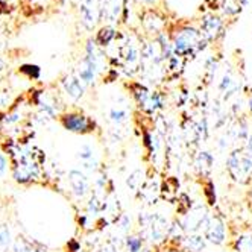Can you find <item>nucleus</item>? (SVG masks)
I'll list each match as a JSON object with an SVG mask.
<instances>
[{
    "mask_svg": "<svg viewBox=\"0 0 252 252\" xmlns=\"http://www.w3.org/2000/svg\"><path fill=\"white\" fill-rule=\"evenodd\" d=\"M169 219L158 211H141L137 218V226L138 234L145 243L159 246L166 240H169V232H170Z\"/></svg>",
    "mask_w": 252,
    "mask_h": 252,
    "instance_id": "obj_1",
    "label": "nucleus"
},
{
    "mask_svg": "<svg viewBox=\"0 0 252 252\" xmlns=\"http://www.w3.org/2000/svg\"><path fill=\"white\" fill-rule=\"evenodd\" d=\"M170 37H172L173 55L181 57L186 61L189 58H194L197 53L202 52L208 44V41L204 38L201 29L191 25H184L181 28H178L176 32L172 33Z\"/></svg>",
    "mask_w": 252,
    "mask_h": 252,
    "instance_id": "obj_2",
    "label": "nucleus"
},
{
    "mask_svg": "<svg viewBox=\"0 0 252 252\" xmlns=\"http://www.w3.org/2000/svg\"><path fill=\"white\" fill-rule=\"evenodd\" d=\"M226 170L234 183L248 186L252 183V157L245 146L234 148L226 158Z\"/></svg>",
    "mask_w": 252,
    "mask_h": 252,
    "instance_id": "obj_3",
    "label": "nucleus"
},
{
    "mask_svg": "<svg viewBox=\"0 0 252 252\" xmlns=\"http://www.w3.org/2000/svg\"><path fill=\"white\" fill-rule=\"evenodd\" d=\"M131 94L140 110L149 116H155L164 106L163 93L158 92V90H151L141 82L131 84Z\"/></svg>",
    "mask_w": 252,
    "mask_h": 252,
    "instance_id": "obj_4",
    "label": "nucleus"
},
{
    "mask_svg": "<svg viewBox=\"0 0 252 252\" xmlns=\"http://www.w3.org/2000/svg\"><path fill=\"white\" fill-rule=\"evenodd\" d=\"M140 25L151 38L164 33L167 28V17L159 8H143L140 12Z\"/></svg>",
    "mask_w": 252,
    "mask_h": 252,
    "instance_id": "obj_5",
    "label": "nucleus"
},
{
    "mask_svg": "<svg viewBox=\"0 0 252 252\" xmlns=\"http://www.w3.org/2000/svg\"><path fill=\"white\" fill-rule=\"evenodd\" d=\"M210 218H211V214L204 205H193L183 218L179 219V222H181L186 234H197V232L204 234Z\"/></svg>",
    "mask_w": 252,
    "mask_h": 252,
    "instance_id": "obj_6",
    "label": "nucleus"
},
{
    "mask_svg": "<svg viewBox=\"0 0 252 252\" xmlns=\"http://www.w3.org/2000/svg\"><path fill=\"white\" fill-rule=\"evenodd\" d=\"M40 175V164L38 161L33 158L32 152H23L20 154V161L17 163L14 169V178L15 181L22 184L29 183Z\"/></svg>",
    "mask_w": 252,
    "mask_h": 252,
    "instance_id": "obj_7",
    "label": "nucleus"
},
{
    "mask_svg": "<svg viewBox=\"0 0 252 252\" xmlns=\"http://www.w3.org/2000/svg\"><path fill=\"white\" fill-rule=\"evenodd\" d=\"M79 19L87 31H94L102 22V0H82L79 3Z\"/></svg>",
    "mask_w": 252,
    "mask_h": 252,
    "instance_id": "obj_8",
    "label": "nucleus"
},
{
    "mask_svg": "<svg viewBox=\"0 0 252 252\" xmlns=\"http://www.w3.org/2000/svg\"><path fill=\"white\" fill-rule=\"evenodd\" d=\"M61 125L64 129L75 134H90L96 128V123L85 114L81 113H68L61 117Z\"/></svg>",
    "mask_w": 252,
    "mask_h": 252,
    "instance_id": "obj_9",
    "label": "nucleus"
},
{
    "mask_svg": "<svg viewBox=\"0 0 252 252\" xmlns=\"http://www.w3.org/2000/svg\"><path fill=\"white\" fill-rule=\"evenodd\" d=\"M204 237L207 239L208 243L218 245V246L225 245V242L228 240V229L220 216L211 214L208 225L204 231Z\"/></svg>",
    "mask_w": 252,
    "mask_h": 252,
    "instance_id": "obj_10",
    "label": "nucleus"
},
{
    "mask_svg": "<svg viewBox=\"0 0 252 252\" xmlns=\"http://www.w3.org/2000/svg\"><path fill=\"white\" fill-rule=\"evenodd\" d=\"M223 26H225V22L222 17L216 15L213 12H208L205 14L201 22H199V29L204 35V38L210 43V41H216L220 35L223 33Z\"/></svg>",
    "mask_w": 252,
    "mask_h": 252,
    "instance_id": "obj_11",
    "label": "nucleus"
},
{
    "mask_svg": "<svg viewBox=\"0 0 252 252\" xmlns=\"http://www.w3.org/2000/svg\"><path fill=\"white\" fill-rule=\"evenodd\" d=\"M128 0H102V20L108 25H116L123 20Z\"/></svg>",
    "mask_w": 252,
    "mask_h": 252,
    "instance_id": "obj_12",
    "label": "nucleus"
},
{
    "mask_svg": "<svg viewBox=\"0 0 252 252\" xmlns=\"http://www.w3.org/2000/svg\"><path fill=\"white\" fill-rule=\"evenodd\" d=\"M138 199L145 202L148 207L155 205L159 197H161V183L157 176H148L146 183L143 184L140 193H138Z\"/></svg>",
    "mask_w": 252,
    "mask_h": 252,
    "instance_id": "obj_13",
    "label": "nucleus"
},
{
    "mask_svg": "<svg viewBox=\"0 0 252 252\" xmlns=\"http://www.w3.org/2000/svg\"><path fill=\"white\" fill-rule=\"evenodd\" d=\"M68 183L71 187V191L79 199H84L85 196L90 194V179L82 170L73 169L68 172Z\"/></svg>",
    "mask_w": 252,
    "mask_h": 252,
    "instance_id": "obj_14",
    "label": "nucleus"
},
{
    "mask_svg": "<svg viewBox=\"0 0 252 252\" xmlns=\"http://www.w3.org/2000/svg\"><path fill=\"white\" fill-rule=\"evenodd\" d=\"M63 88L64 92L67 93V96L73 100H79L84 93H85V84L75 75H67L63 79Z\"/></svg>",
    "mask_w": 252,
    "mask_h": 252,
    "instance_id": "obj_15",
    "label": "nucleus"
},
{
    "mask_svg": "<svg viewBox=\"0 0 252 252\" xmlns=\"http://www.w3.org/2000/svg\"><path fill=\"white\" fill-rule=\"evenodd\" d=\"M193 166H194V170L197 172V175L207 178L214 166V158L208 151H199L194 157Z\"/></svg>",
    "mask_w": 252,
    "mask_h": 252,
    "instance_id": "obj_16",
    "label": "nucleus"
},
{
    "mask_svg": "<svg viewBox=\"0 0 252 252\" xmlns=\"http://www.w3.org/2000/svg\"><path fill=\"white\" fill-rule=\"evenodd\" d=\"M117 29L111 25H105L102 28H99V31L94 35V41L100 49L110 47L113 44V41L117 40Z\"/></svg>",
    "mask_w": 252,
    "mask_h": 252,
    "instance_id": "obj_17",
    "label": "nucleus"
},
{
    "mask_svg": "<svg viewBox=\"0 0 252 252\" xmlns=\"http://www.w3.org/2000/svg\"><path fill=\"white\" fill-rule=\"evenodd\" d=\"M146 179H148L146 170H145V169H141V167H138V169L132 170V172L128 175V178H126V187H128V190H129L134 196H138V193H140L143 184L146 183Z\"/></svg>",
    "mask_w": 252,
    "mask_h": 252,
    "instance_id": "obj_18",
    "label": "nucleus"
},
{
    "mask_svg": "<svg viewBox=\"0 0 252 252\" xmlns=\"http://www.w3.org/2000/svg\"><path fill=\"white\" fill-rule=\"evenodd\" d=\"M181 246L189 251V252H204L207 248V239L204 237V234H186Z\"/></svg>",
    "mask_w": 252,
    "mask_h": 252,
    "instance_id": "obj_19",
    "label": "nucleus"
},
{
    "mask_svg": "<svg viewBox=\"0 0 252 252\" xmlns=\"http://www.w3.org/2000/svg\"><path fill=\"white\" fill-rule=\"evenodd\" d=\"M78 158L81 161V164L85 170L88 172H96L97 169V159L94 155V149L90 145H82L81 149L78 151Z\"/></svg>",
    "mask_w": 252,
    "mask_h": 252,
    "instance_id": "obj_20",
    "label": "nucleus"
},
{
    "mask_svg": "<svg viewBox=\"0 0 252 252\" xmlns=\"http://www.w3.org/2000/svg\"><path fill=\"white\" fill-rule=\"evenodd\" d=\"M178 179L170 176V178H166V181L161 183V197L169 202H173L175 199L178 201Z\"/></svg>",
    "mask_w": 252,
    "mask_h": 252,
    "instance_id": "obj_21",
    "label": "nucleus"
},
{
    "mask_svg": "<svg viewBox=\"0 0 252 252\" xmlns=\"http://www.w3.org/2000/svg\"><path fill=\"white\" fill-rule=\"evenodd\" d=\"M145 240L141 239L138 232L135 234H128L123 240V249L125 252H141L145 249Z\"/></svg>",
    "mask_w": 252,
    "mask_h": 252,
    "instance_id": "obj_22",
    "label": "nucleus"
},
{
    "mask_svg": "<svg viewBox=\"0 0 252 252\" xmlns=\"http://www.w3.org/2000/svg\"><path fill=\"white\" fill-rule=\"evenodd\" d=\"M110 120L116 125V126H122L125 125L126 122L129 120V111L126 106H122V105H117V106H113L110 110Z\"/></svg>",
    "mask_w": 252,
    "mask_h": 252,
    "instance_id": "obj_23",
    "label": "nucleus"
},
{
    "mask_svg": "<svg viewBox=\"0 0 252 252\" xmlns=\"http://www.w3.org/2000/svg\"><path fill=\"white\" fill-rule=\"evenodd\" d=\"M234 251L236 252H252V236L243 234L234 240Z\"/></svg>",
    "mask_w": 252,
    "mask_h": 252,
    "instance_id": "obj_24",
    "label": "nucleus"
},
{
    "mask_svg": "<svg viewBox=\"0 0 252 252\" xmlns=\"http://www.w3.org/2000/svg\"><path fill=\"white\" fill-rule=\"evenodd\" d=\"M20 73H23L29 79L37 81L41 76V68L37 64H23L20 65Z\"/></svg>",
    "mask_w": 252,
    "mask_h": 252,
    "instance_id": "obj_25",
    "label": "nucleus"
},
{
    "mask_svg": "<svg viewBox=\"0 0 252 252\" xmlns=\"http://www.w3.org/2000/svg\"><path fill=\"white\" fill-rule=\"evenodd\" d=\"M120 246H123V243L111 237L108 242L102 243V245L96 249V252H119Z\"/></svg>",
    "mask_w": 252,
    "mask_h": 252,
    "instance_id": "obj_26",
    "label": "nucleus"
},
{
    "mask_svg": "<svg viewBox=\"0 0 252 252\" xmlns=\"http://www.w3.org/2000/svg\"><path fill=\"white\" fill-rule=\"evenodd\" d=\"M14 251L15 252H43L41 249L32 246V243L26 240H17L14 245Z\"/></svg>",
    "mask_w": 252,
    "mask_h": 252,
    "instance_id": "obj_27",
    "label": "nucleus"
},
{
    "mask_svg": "<svg viewBox=\"0 0 252 252\" xmlns=\"http://www.w3.org/2000/svg\"><path fill=\"white\" fill-rule=\"evenodd\" d=\"M9 242H11L9 240V229L5 225H2L0 226V249L8 248Z\"/></svg>",
    "mask_w": 252,
    "mask_h": 252,
    "instance_id": "obj_28",
    "label": "nucleus"
},
{
    "mask_svg": "<svg viewBox=\"0 0 252 252\" xmlns=\"http://www.w3.org/2000/svg\"><path fill=\"white\" fill-rule=\"evenodd\" d=\"M135 2L143 8H158L159 0H135Z\"/></svg>",
    "mask_w": 252,
    "mask_h": 252,
    "instance_id": "obj_29",
    "label": "nucleus"
},
{
    "mask_svg": "<svg viewBox=\"0 0 252 252\" xmlns=\"http://www.w3.org/2000/svg\"><path fill=\"white\" fill-rule=\"evenodd\" d=\"M6 172V158L3 154H0V178H2Z\"/></svg>",
    "mask_w": 252,
    "mask_h": 252,
    "instance_id": "obj_30",
    "label": "nucleus"
},
{
    "mask_svg": "<svg viewBox=\"0 0 252 252\" xmlns=\"http://www.w3.org/2000/svg\"><path fill=\"white\" fill-rule=\"evenodd\" d=\"M49 0H29V3L33 5V6H44Z\"/></svg>",
    "mask_w": 252,
    "mask_h": 252,
    "instance_id": "obj_31",
    "label": "nucleus"
},
{
    "mask_svg": "<svg viewBox=\"0 0 252 252\" xmlns=\"http://www.w3.org/2000/svg\"><path fill=\"white\" fill-rule=\"evenodd\" d=\"M239 3H240V6H242V8H245V6L249 3V0H239Z\"/></svg>",
    "mask_w": 252,
    "mask_h": 252,
    "instance_id": "obj_32",
    "label": "nucleus"
},
{
    "mask_svg": "<svg viewBox=\"0 0 252 252\" xmlns=\"http://www.w3.org/2000/svg\"><path fill=\"white\" fill-rule=\"evenodd\" d=\"M248 108H249V111L252 113V96L249 97V102H248Z\"/></svg>",
    "mask_w": 252,
    "mask_h": 252,
    "instance_id": "obj_33",
    "label": "nucleus"
},
{
    "mask_svg": "<svg viewBox=\"0 0 252 252\" xmlns=\"http://www.w3.org/2000/svg\"><path fill=\"white\" fill-rule=\"evenodd\" d=\"M3 65H5V64H3V61H2V60H0V71H2V70H3Z\"/></svg>",
    "mask_w": 252,
    "mask_h": 252,
    "instance_id": "obj_34",
    "label": "nucleus"
},
{
    "mask_svg": "<svg viewBox=\"0 0 252 252\" xmlns=\"http://www.w3.org/2000/svg\"><path fill=\"white\" fill-rule=\"evenodd\" d=\"M141 252H151V251H149V248H145V249H143Z\"/></svg>",
    "mask_w": 252,
    "mask_h": 252,
    "instance_id": "obj_35",
    "label": "nucleus"
},
{
    "mask_svg": "<svg viewBox=\"0 0 252 252\" xmlns=\"http://www.w3.org/2000/svg\"><path fill=\"white\" fill-rule=\"evenodd\" d=\"M60 2H61V3H65V2H68V0H60Z\"/></svg>",
    "mask_w": 252,
    "mask_h": 252,
    "instance_id": "obj_36",
    "label": "nucleus"
},
{
    "mask_svg": "<svg viewBox=\"0 0 252 252\" xmlns=\"http://www.w3.org/2000/svg\"><path fill=\"white\" fill-rule=\"evenodd\" d=\"M78 2H79V3H81V2H82V0H78Z\"/></svg>",
    "mask_w": 252,
    "mask_h": 252,
    "instance_id": "obj_37",
    "label": "nucleus"
}]
</instances>
